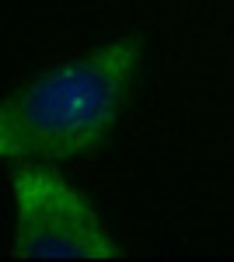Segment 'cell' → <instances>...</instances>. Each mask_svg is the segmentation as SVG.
<instances>
[{"label":"cell","mask_w":234,"mask_h":262,"mask_svg":"<svg viewBox=\"0 0 234 262\" xmlns=\"http://www.w3.org/2000/svg\"><path fill=\"white\" fill-rule=\"evenodd\" d=\"M140 42L116 39L0 101V161L77 158L105 143L137 81Z\"/></svg>","instance_id":"obj_1"},{"label":"cell","mask_w":234,"mask_h":262,"mask_svg":"<svg viewBox=\"0 0 234 262\" xmlns=\"http://www.w3.org/2000/svg\"><path fill=\"white\" fill-rule=\"evenodd\" d=\"M18 242L14 252L28 259H116L119 248L101 227L95 206L67 179L42 164H21L14 171Z\"/></svg>","instance_id":"obj_2"}]
</instances>
